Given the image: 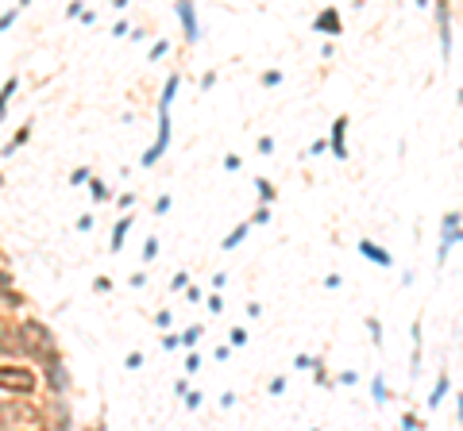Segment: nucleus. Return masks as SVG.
<instances>
[{
    "instance_id": "obj_3",
    "label": "nucleus",
    "mask_w": 463,
    "mask_h": 431,
    "mask_svg": "<svg viewBox=\"0 0 463 431\" xmlns=\"http://www.w3.org/2000/svg\"><path fill=\"white\" fill-rule=\"evenodd\" d=\"M178 16L185 20V31H190V39H197V27H193V8H190V4H182V8H178Z\"/></svg>"
},
{
    "instance_id": "obj_6",
    "label": "nucleus",
    "mask_w": 463,
    "mask_h": 431,
    "mask_svg": "<svg viewBox=\"0 0 463 431\" xmlns=\"http://www.w3.org/2000/svg\"><path fill=\"white\" fill-rule=\"evenodd\" d=\"M4 424H8V408H0V431H4Z\"/></svg>"
},
{
    "instance_id": "obj_2",
    "label": "nucleus",
    "mask_w": 463,
    "mask_h": 431,
    "mask_svg": "<svg viewBox=\"0 0 463 431\" xmlns=\"http://www.w3.org/2000/svg\"><path fill=\"white\" fill-rule=\"evenodd\" d=\"M0 389L31 393V389H35V373L24 370V366H0Z\"/></svg>"
},
{
    "instance_id": "obj_4",
    "label": "nucleus",
    "mask_w": 463,
    "mask_h": 431,
    "mask_svg": "<svg viewBox=\"0 0 463 431\" xmlns=\"http://www.w3.org/2000/svg\"><path fill=\"white\" fill-rule=\"evenodd\" d=\"M359 251H367V258H375V262H390V258H386V254H382L375 243H363V246H359Z\"/></svg>"
},
{
    "instance_id": "obj_5",
    "label": "nucleus",
    "mask_w": 463,
    "mask_h": 431,
    "mask_svg": "<svg viewBox=\"0 0 463 431\" xmlns=\"http://www.w3.org/2000/svg\"><path fill=\"white\" fill-rule=\"evenodd\" d=\"M320 27H332V31H336V12H328V16H320Z\"/></svg>"
},
{
    "instance_id": "obj_1",
    "label": "nucleus",
    "mask_w": 463,
    "mask_h": 431,
    "mask_svg": "<svg viewBox=\"0 0 463 431\" xmlns=\"http://www.w3.org/2000/svg\"><path fill=\"white\" fill-rule=\"evenodd\" d=\"M20 339H24V347H27V350L43 354V358L54 350V339H51V331H46L43 323H35V320H24V323H20Z\"/></svg>"
}]
</instances>
